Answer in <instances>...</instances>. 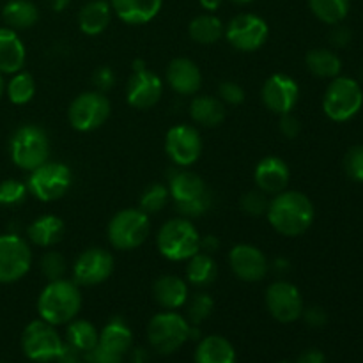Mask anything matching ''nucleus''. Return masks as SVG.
Masks as SVG:
<instances>
[{
    "label": "nucleus",
    "mask_w": 363,
    "mask_h": 363,
    "mask_svg": "<svg viewBox=\"0 0 363 363\" xmlns=\"http://www.w3.org/2000/svg\"><path fill=\"white\" fill-rule=\"evenodd\" d=\"M268 222L280 236L296 238L307 233L314 223V204L305 194L296 190H284L269 201Z\"/></svg>",
    "instance_id": "nucleus-1"
},
{
    "label": "nucleus",
    "mask_w": 363,
    "mask_h": 363,
    "mask_svg": "<svg viewBox=\"0 0 363 363\" xmlns=\"http://www.w3.org/2000/svg\"><path fill=\"white\" fill-rule=\"evenodd\" d=\"M82 308L80 286L73 280H52L41 291L38 300V312L43 321L53 326L67 325L78 315Z\"/></svg>",
    "instance_id": "nucleus-2"
},
{
    "label": "nucleus",
    "mask_w": 363,
    "mask_h": 363,
    "mask_svg": "<svg viewBox=\"0 0 363 363\" xmlns=\"http://www.w3.org/2000/svg\"><path fill=\"white\" fill-rule=\"evenodd\" d=\"M167 186H169V194L176 204L179 216L199 218V216L206 215L211 208L213 199L208 184L199 174L191 172V170L177 167V170L170 174Z\"/></svg>",
    "instance_id": "nucleus-3"
},
{
    "label": "nucleus",
    "mask_w": 363,
    "mask_h": 363,
    "mask_svg": "<svg viewBox=\"0 0 363 363\" xmlns=\"http://www.w3.org/2000/svg\"><path fill=\"white\" fill-rule=\"evenodd\" d=\"M156 247L169 261L183 262L201 250V234L190 218L177 216L163 223L158 230Z\"/></svg>",
    "instance_id": "nucleus-4"
},
{
    "label": "nucleus",
    "mask_w": 363,
    "mask_h": 363,
    "mask_svg": "<svg viewBox=\"0 0 363 363\" xmlns=\"http://www.w3.org/2000/svg\"><path fill=\"white\" fill-rule=\"evenodd\" d=\"M50 138L41 126L23 124L13 133L9 142V155L14 165L21 170L32 172L34 169L48 162Z\"/></svg>",
    "instance_id": "nucleus-5"
},
{
    "label": "nucleus",
    "mask_w": 363,
    "mask_h": 363,
    "mask_svg": "<svg viewBox=\"0 0 363 363\" xmlns=\"http://www.w3.org/2000/svg\"><path fill=\"white\" fill-rule=\"evenodd\" d=\"M151 233L149 215L142 209L128 208L116 213L106 227V238L116 250L128 252L142 247Z\"/></svg>",
    "instance_id": "nucleus-6"
},
{
    "label": "nucleus",
    "mask_w": 363,
    "mask_h": 363,
    "mask_svg": "<svg viewBox=\"0 0 363 363\" xmlns=\"http://www.w3.org/2000/svg\"><path fill=\"white\" fill-rule=\"evenodd\" d=\"M191 328L194 326L188 323V319L176 311L160 312L149 321V344L160 354L176 353L191 339Z\"/></svg>",
    "instance_id": "nucleus-7"
},
{
    "label": "nucleus",
    "mask_w": 363,
    "mask_h": 363,
    "mask_svg": "<svg viewBox=\"0 0 363 363\" xmlns=\"http://www.w3.org/2000/svg\"><path fill=\"white\" fill-rule=\"evenodd\" d=\"M363 91L357 80L350 77H337L326 87L323 110L326 117L335 123H346L362 110Z\"/></svg>",
    "instance_id": "nucleus-8"
},
{
    "label": "nucleus",
    "mask_w": 363,
    "mask_h": 363,
    "mask_svg": "<svg viewBox=\"0 0 363 363\" xmlns=\"http://www.w3.org/2000/svg\"><path fill=\"white\" fill-rule=\"evenodd\" d=\"M73 183V174L66 163L46 162L34 169L28 176V194L41 202H53L62 199L69 191Z\"/></svg>",
    "instance_id": "nucleus-9"
},
{
    "label": "nucleus",
    "mask_w": 363,
    "mask_h": 363,
    "mask_svg": "<svg viewBox=\"0 0 363 363\" xmlns=\"http://www.w3.org/2000/svg\"><path fill=\"white\" fill-rule=\"evenodd\" d=\"M64 346H66V342L60 339L55 326L43 321V319L32 321L21 335V350L32 362L48 363L59 360Z\"/></svg>",
    "instance_id": "nucleus-10"
},
{
    "label": "nucleus",
    "mask_w": 363,
    "mask_h": 363,
    "mask_svg": "<svg viewBox=\"0 0 363 363\" xmlns=\"http://www.w3.org/2000/svg\"><path fill=\"white\" fill-rule=\"evenodd\" d=\"M112 113V105L108 98L103 92L89 91L84 94H78L71 101L69 110H67V119L69 124L80 133H89L108 121Z\"/></svg>",
    "instance_id": "nucleus-11"
},
{
    "label": "nucleus",
    "mask_w": 363,
    "mask_h": 363,
    "mask_svg": "<svg viewBox=\"0 0 363 363\" xmlns=\"http://www.w3.org/2000/svg\"><path fill=\"white\" fill-rule=\"evenodd\" d=\"M32 266V252L18 234L0 236V284H14L23 279Z\"/></svg>",
    "instance_id": "nucleus-12"
},
{
    "label": "nucleus",
    "mask_w": 363,
    "mask_h": 363,
    "mask_svg": "<svg viewBox=\"0 0 363 363\" xmlns=\"http://www.w3.org/2000/svg\"><path fill=\"white\" fill-rule=\"evenodd\" d=\"M223 35L233 48L240 52H255L268 41L269 27L264 18L243 13L234 16L227 23Z\"/></svg>",
    "instance_id": "nucleus-13"
},
{
    "label": "nucleus",
    "mask_w": 363,
    "mask_h": 363,
    "mask_svg": "<svg viewBox=\"0 0 363 363\" xmlns=\"http://www.w3.org/2000/svg\"><path fill=\"white\" fill-rule=\"evenodd\" d=\"M266 307L275 321L289 325L303 314V298L300 289L287 280H275L266 289Z\"/></svg>",
    "instance_id": "nucleus-14"
},
{
    "label": "nucleus",
    "mask_w": 363,
    "mask_h": 363,
    "mask_svg": "<svg viewBox=\"0 0 363 363\" xmlns=\"http://www.w3.org/2000/svg\"><path fill=\"white\" fill-rule=\"evenodd\" d=\"M165 152L179 169L191 167L202 155L201 133L190 124H176L167 131Z\"/></svg>",
    "instance_id": "nucleus-15"
},
{
    "label": "nucleus",
    "mask_w": 363,
    "mask_h": 363,
    "mask_svg": "<svg viewBox=\"0 0 363 363\" xmlns=\"http://www.w3.org/2000/svg\"><path fill=\"white\" fill-rule=\"evenodd\" d=\"M113 255L99 247L87 248L73 264V282L82 287L99 286L113 273Z\"/></svg>",
    "instance_id": "nucleus-16"
},
{
    "label": "nucleus",
    "mask_w": 363,
    "mask_h": 363,
    "mask_svg": "<svg viewBox=\"0 0 363 363\" xmlns=\"http://www.w3.org/2000/svg\"><path fill=\"white\" fill-rule=\"evenodd\" d=\"M163 96V82L156 73L149 71L144 62H135L133 73L126 85V99L137 110L152 108Z\"/></svg>",
    "instance_id": "nucleus-17"
},
{
    "label": "nucleus",
    "mask_w": 363,
    "mask_h": 363,
    "mask_svg": "<svg viewBox=\"0 0 363 363\" xmlns=\"http://www.w3.org/2000/svg\"><path fill=\"white\" fill-rule=\"evenodd\" d=\"M229 266L238 279L248 284L261 282L269 272V262L264 252L248 243H241L230 248Z\"/></svg>",
    "instance_id": "nucleus-18"
},
{
    "label": "nucleus",
    "mask_w": 363,
    "mask_h": 363,
    "mask_svg": "<svg viewBox=\"0 0 363 363\" xmlns=\"http://www.w3.org/2000/svg\"><path fill=\"white\" fill-rule=\"evenodd\" d=\"M261 98L266 108L277 116L293 112L300 99V87L289 74L275 73L264 82L261 89Z\"/></svg>",
    "instance_id": "nucleus-19"
},
{
    "label": "nucleus",
    "mask_w": 363,
    "mask_h": 363,
    "mask_svg": "<svg viewBox=\"0 0 363 363\" xmlns=\"http://www.w3.org/2000/svg\"><path fill=\"white\" fill-rule=\"evenodd\" d=\"M254 179L257 190L266 195H277L284 191L289 184V165L279 156H266L257 163L254 170Z\"/></svg>",
    "instance_id": "nucleus-20"
},
{
    "label": "nucleus",
    "mask_w": 363,
    "mask_h": 363,
    "mask_svg": "<svg viewBox=\"0 0 363 363\" xmlns=\"http://www.w3.org/2000/svg\"><path fill=\"white\" fill-rule=\"evenodd\" d=\"M167 84L176 94L195 96L202 87V73L191 59L177 57L167 67Z\"/></svg>",
    "instance_id": "nucleus-21"
},
{
    "label": "nucleus",
    "mask_w": 363,
    "mask_h": 363,
    "mask_svg": "<svg viewBox=\"0 0 363 363\" xmlns=\"http://www.w3.org/2000/svg\"><path fill=\"white\" fill-rule=\"evenodd\" d=\"M188 284L177 275H162L152 284V298L165 311H177L186 305Z\"/></svg>",
    "instance_id": "nucleus-22"
},
{
    "label": "nucleus",
    "mask_w": 363,
    "mask_h": 363,
    "mask_svg": "<svg viewBox=\"0 0 363 363\" xmlns=\"http://www.w3.org/2000/svg\"><path fill=\"white\" fill-rule=\"evenodd\" d=\"M112 11L128 25H144L160 14L163 0H110Z\"/></svg>",
    "instance_id": "nucleus-23"
},
{
    "label": "nucleus",
    "mask_w": 363,
    "mask_h": 363,
    "mask_svg": "<svg viewBox=\"0 0 363 363\" xmlns=\"http://www.w3.org/2000/svg\"><path fill=\"white\" fill-rule=\"evenodd\" d=\"M25 59H27L25 45L16 30L9 27L0 28V73H18L23 69Z\"/></svg>",
    "instance_id": "nucleus-24"
},
{
    "label": "nucleus",
    "mask_w": 363,
    "mask_h": 363,
    "mask_svg": "<svg viewBox=\"0 0 363 363\" xmlns=\"http://www.w3.org/2000/svg\"><path fill=\"white\" fill-rule=\"evenodd\" d=\"M112 13L108 0H89L78 13V27L85 35H99L108 28Z\"/></svg>",
    "instance_id": "nucleus-25"
},
{
    "label": "nucleus",
    "mask_w": 363,
    "mask_h": 363,
    "mask_svg": "<svg viewBox=\"0 0 363 363\" xmlns=\"http://www.w3.org/2000/svg\"><path fill=\"white\" fill-rule=\"evenodd\" d=\"M64 234H66V225L55 215L39 216L27 227V238L30 243L41 248H52L53 245L60 243Z\"/></svg>",
    "instance_id": "nucleus-26"
},
{
    "label": "nucleus",
    "mask_w": 363,
    "mask_h": 363,
    "mask_svg": "<svg viewBox=\"0 0 363 363\" xmlns=\"http://www.w3.org/2000/svg\"><path fill=\"white\" fill-rule=\"evenodd\" d=\"M190 117L201 126L216 128L225 119V103L218 96H197L190 103Z\"/></svg>",
    "instance_id": "nucleus-27"
},
{
    "label": "nucleus",
    "mask_w": 363,
    "mask_h": 363,
    "mask_svg": "<svg viewBox=\"0 0 363 363\" xmlns=\"http://www.w3.org/2000/svg\"><path fill=\"white\" fill-rule=\"evenodd\" d=\"M131 344H133V333H131L128 323L121 318H112L99 332L98 346L121 354V357L130 351Z\"/></svg>",
    "instance_id": "nucleus-28"
},
{
    "label": "nucleus",
    "mask_w": 363,
    "mask_h": 363,
    "mask_svg": "<svg viewBox=\"0 0 363 363\" xmlns=\"http://www.w3.org/2000/svg\"><path fill=\"white\" fill-rule=\"evenodd\" d=\"M195 363H236L233 344L220 335H209L199 342Z\"/></svg>",
    "instance_id": "nucleus-29"
},
{
    "label": "nucleus",
    "mask_w": 363,
    "mask_h": 363,
    "mask_svg": "<svg viewBox=\"0 0 363 363\" xmlns=\"http://www.w3.org/2000/svg\"><path fill=\"white\" fill-rule=\"evenodd\" d=\"M2 18L13 30H25L38 23L39 9L30 0H9L2 9Z\"/></svg>",
    "instance_id": "nucleus-30"
},
{
    "label": "nucleus",
    "mask_w": 363,
    "mask_h": 363,
    "mask_svg": "<svg viewBox=\"0 0 363 363\" xmlns=\"http://www.w3.org/2000/svg\"><path fill=\"white\" fill-rule=\"evenodd\" d=\"M218 277V266L213 255L199 250L197 254L188 259L186 280L195 287H208Z\"/></svg>",
    "instance_id": "nucleus-31"
},
{
    "label": "nucleus",
    "mask_w": 363,
    "mask_h": 363,
    "mask_svg": "<svg viewBox=\"0 0 363 363\" xmlns=\"http://www.w3.org/2000/svg\"><path fill=\"white\" fill-rule=\"evenodd\" d=\"M223 32H225V27L222 20L213 13L199 14L188 25V34L199 45H215L223 38Z\"/></svg>",
    "instance_id": "nucleus-32"
},
{
    "label": "nucleus",
    "mask_w": 363,
    "mask_h": 363,
    "mask_svg": "<svg viewBox=\"0 0 363 363\" xmlns=\"http://www.w3.org/2000/svg\"><path fill=\"white\" fill-rule=\"evenodd\" d=\"M99 342V332L85 319H73L66 330V344L80 354L94 350Z\"/></svg>",
    "instance_id": "nucleus-33"
},
{
    "label": "nucleus",
    "mask_w": 363,
    "mask_h": 363,
    "mask_svg": "<svg viewBox=\"0 0 363 363\" xmlns=\"http://www.w3.org/2000/svg\"><path fill=\"white\" fill-rule=\"evenodd\" d=\"M305 64H307V69L318 78H332L333 80L339 77L340 69H342L339 55L328 48L311 50L305 57Z\"/></svg>",
    "instance_id": "nucleus-34"
},
{
    "label": "nucleus",
    "mask_w": 363,
    "mask_h": 363,
    "mask_svg": "<svg viewBox=\"0 0 363 363\" xmlns=\"http://www.w3.org/2000/svg\"><path fill=\"white\" fill-rule=\"evenodd\" d=\"M312 14L326 25H339L350 13V0H308Z\"/></svg>",
    "instance_id": "nucleus-35"
},
{
    "label": "nucleus",
    "mask_w": 363,
    "mask_h": 363,
    "mask_svg": "<svg viewBox=\"0 0 363 363\" xmlns=\"http://www.w3.org/2000/svg\"><path fill=\"white\" fill-rule=\"evenodd\" d=\"M7 98L14 105H27L35 96V80L27 71H18L6 85Z\"/></svg>",
    "instance_id": "nucleus-36"
},
{
    "label": "nucleus",
    "mask_w": 363,
    "mask_h": 363,
    "mask_svg": "<svg viewBox=\"0 0 363 363\" xmlns=\"http://www.w3.org/2000/svg\"><path fill=\"white\" fill-rule=\"evenodd\" d=\"M169 186L162 183L149 184L144 191H142L140 197V209L147 215H156L162 209H165V206L169 204Z\"/></svg>",
    "instance_id": "nucleus-37"
},
{
    "label": "nucleus",
    "mask_w": 363,
    "mask_h": 363,
    "mask_svg": "<svg viewBox=\"0 0 363 363\" xmlns=\"http://www.w3.org/2000/svg\"><path fill=\"white\" fill-rule=\"evenodd\" d=\"M188 323L191 326H199L201 323H204L206 319L211 315L213 307H215V301L209 294L206 293H197L195 296H188Z\"/></svg>",
    "instance_id": "nucleus-38"
},
{
    "label": "nucleus",
    "mask_w": 363,
    "mask_h": 363,
    "mask_svg": "<svg viewBox=\"0 0 363 363\" xmlns=\"http://www.w3.org/2000/svg\"><path fill=\"white\" fill-rule=\"evenodd\" d=\"M28 188L27 184L16 179H6L0 183V206L13 208L20 206L27 199Z\"/></svg>",
    "instance_id": "nucleus-39"
},
{
    "label": "nucleus",
    "mask_w": 363,
    "mask_h": 363,
    "mask_svg": "<svg viewBox=\"0 0 363 363\" xmlns=\"http://www.w3.org/2000/svg\"><path fill=\"white\" fill-rule=\"evenodd\" d=\"M66 269H67L66 259H64V255L59 254V252L48 250L41 257V272H43V275L46 277V280H48V282H52V280L64 279V275H66Z\"/></svg>",
    "instance_id": "nucleus-40"
},
{
    "label": "nucleus",
    "mask_w": 363,
    "mask_h": 363,
    "mask_svg": "<svg viewBox=\"0 0 363 363\" xmlns=\"http://www.w3.org/2000/svg\"><path fill=\"white\" fill-rule=\"evenodd\" d=\"M241 209H243L245 215L248 216H262L266 215L268 211V195L262 194L261 190H254V191H247V194L241 197L240 201Z\"/></svg>",
    "instance_id": "nucleus-41"
},
{
    "label": "nucleus",
    "mask_w": 363,
    "mask_h": 363,
    "mask_svg": "<svg viewBox=\"0 0 363 363\" xmlns=\"http://www.w3.org/2000/svg\"><path fill=\"white\" fill-rule=\"evenodd\" d=\"M344 170L350 179L363 183V145H353L344 158Z\"/></svg>",
    "instance_id": "nucleus-42"
},
{
    "label": "nucleus",
    "mask_w": 363,
    "mask_h": 363,
    "mask_svg": "<svg viewBox=\"0 0 363 363\" xmlns=\"http://www.w3.org/2000/svg\"><path fill=\"white\" fill-rule=\"evenodd\" d=\"M218 98L222 99L225 105H241V103L245 101V98H247V94H245L243 87H241L240 84H236V82H222V84L218 85Z\"/></svg>",
    "instance_id": "nucleus-43"
},
{
    "label": "nucleus",
    "mask_w": 363,
    "mask_h": 363,
    "mask_svg": "<svg viewBox=\"0 0 363 363\" xmlns=\"http://www.w3.org/2000/svg\"><path fill=\"white\" fill-rule=\"evenodd\" d=\"M92 85H94V91L106 94V92L116 85V73L112 71V67H98V69L92 73Z\"/></svg>",
    "instance_id": "nucleus-44"
},
{
    "label": "nucleus",
    "mask_w": 363,
    "mask_h": 363,
    "mask_svg": "<svg viewBox=\"0 0 363 363\" xmlns=\"http://www.w3.org/2000/svg\"><path fill=\"white\" fill-rule=\"evenodd\" d=\"M84 358L87 363H123V357L121 354L112 353V351L105 350L101 346H96L94 350L85 353Z\"/></svg>",
    "instance_id": "nucleus-45"
},
{
    "label": "nucleus",
    "mask_w": 363,
    "mask_h": 363,
    "mask_svg": "<svg viewBox=\"0 0 363 363\" xmlns=\"http://www.w3.org/2000/svg\"><path fill=\"white\" fill-rule=\"evenodd\" d=\"M279 130L286 138H296L301 131L300 119L296 116H293V112L282 113L279 121Z\"/></svg>",
    "instance_id": "nucleus-46"
},
{
    "label": "nucleus",
    "mask_w": 363,
    "mask_h": 363,
    "mask_svg": "<svg viewBox=\"0 0 363 363\" xmlns=\"http://www.w3.org/2000/svg\"><path fill=\"white\" fill-rule=\"evenodd\" d=\"M301 318L305 319L308 326L312 328H321V326L326 325V312L323 311L321 307H311V308H303V314Z\"/></svg>",
    "instance_id": "nucleus-47"
},
{
    "label": "nucleus",
    "mask_w": 363,
    "mask_h": 363,
    "mask_svg": "<svg viewBox=\"0 0 363 363\" xmlns=\"http://www.w3.org/2000/svg\"><path fill=\"white\" fill-rule=\"evenodd\" d=\"M330 41L335 46H346L351 41V32L346 27H337L330 34Z\"/></svg>",
    "instance_id": "nucleus-48"
},
{
    "label": "nucleus",
    "mask_w": 363,
    "mask_h": 363,
    "mask_svg": "<svg viewBox=\"0 0 363 363\" xmlns=\"http://www.w3.org/2000/svg\"><path fill=\"white\" fill-rule=\"evenodd\" d=\"M57 362L59 363H87L85 362V358H82V354L78 353V351H74L73 347H69L67 344L64 346L62 354H60L59 360Z\"/></svg>",
    "instance_id": "nucleus-49"
},
{
    "label": "nucleus",
    "mask_w": 363,
    "mask_h": 363,
    "mask_svg": "<svg viewBox=\"0 0 363 363\" xmlns=\"http://www.w3.org/2000/svg\"><path fill=\"white\" fill-rule=\"evenodd\" d=\"M294 363H325V354L319 350H308L301 353Z\"/></svg>",
    "instance_id": "nucleus-50"
},
{
    "label": "nucleus",
    "mask_w": 363,
    "mask_h": 363,
    "mask_svg": "<svg viewBox=\"0 0 363 363\" xmlns=\"http://www.w3.org/2000/svg\"><path fill=\"white\" fill-rule=\"evenodd\" d=\"M220 248V241L216 236H201V252L213 255Z\"/></svg>",
    "instance_id": "nucleus-51"
},
{
    "label": "nucleus",
    "mask_w": 363,
    "mask_h": 363,
    "mask_svg": "<svg viewBox=\"0 0 363 363\" xmlns=\"http://www.w3.org/2000/svg\"><path fill=\"white\" fill-rule=\"evenodd\" d=\"M202 6V9H206L208 13H215L220 9V6L223 4V0H199Z\"/></svg>",
    "instance_id": "nucleus-52"
},
{
    "label": "nucleus",
    "mask_w": 363,
    "mask_h": 363,
    "mask_svg": "<svg viewBox=\"0 0 363 363\" xmlns=\"http://www.w3.org/2000/svg\"><path fill=\"white\" fill-rule=\"evenodd\" d=\"M46 4H48L50 9H53L55 13H62V11L69 6L71 0H46Z\"/></svg>",
    "instance_id": "nucleus-53"
},
{
    "label": "nucleus",
    "mask_w": 363,
    "mask_h": 363,
    "mask_svg": "<svg viewBox=\"0 0 363 363\" xmlns=\"http://www.w3.org/2000/svg\"><path fill=\"white\" fill-rule=\"evenodd\" d=\"M147 362H149V354L147 351L142 350V347L135 350L133 354H131V363H147Z\"/></svg>",
    "instance_id": "nucleus-54"
},
{
    "label": "nucleus",
    "mask_w": 363,
    "mask_h": 363,
    "mask_svg": "<svg viewBox=\"0 0 363 363\" xmlns=\"http://www.w3.org/2000/svg\"><path fill=\"white\" fill-rule=\"evenodd\" d=\"M229 2L236 4V6H247V4H252L254 0H229Z\"/></svg>",
    "instance_id": "nucleus-55"
},
{
    "label": "nucleus",
    "mask_w": 363,
    "mask_h": 363,
    "mask_svg": "<svg viewBox=\"0 0 363 363\" xmlns=\"http://www.w3.org/2000/svg\"><path fill=\"white\" fill-rule=\"evenodd\" d=\"M4 91H6V84H4V77L2 73H0V98L4 96Z\"/></svg>",
    "instance_id": "nucleus-56"
},
{
    "label": "nucleus",
    "mask_w": 363,
    "mask_h": 363,
    "mask_svg": "<svg viewBox=\"0 0 363 363\" xmlns=\"http://www.w3.org/2000/svg\"><path fill=\"white\" fill-rule=\"evenodd\" d=\"M284 363H287V362H284Z\"/></svg>",
    "instance_id": "nucleus-57"
},
{
    "label": "nucleus",
    "mask_w": 363,
    "mask_h": 363,
    "mask_svg": "<svg viewBox=\"0 0 363 363\" xmlns=\"http://www.w3.org/2000/svg\"><path fill=\"white\" fill-rule=\"evenodd\" d=\"M108 2H110V0H108Z\"/></svg>",
    "instance_id": "nucleus-58"
},
{
    "label": "nucleus",
    "mask_w": 363,
    "mask_h": 363,
    "mask_svg": "<svg viewBox=\"0 0 363 363\" xmlns=\"http://www.w3.org/2000/svg\"><path fill=\"white\" fill-rule=\"evenodd\" d=\"M0 363H2V362H0Z\"/></svg>",
    "instance_id": "nucleus-59"
}]
</instances>
